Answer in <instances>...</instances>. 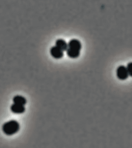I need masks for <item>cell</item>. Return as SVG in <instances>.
I'll return each instance as SVG.
<instances>
[{
	"label": "cell",
	"mask_w": 132,
	"mask_h": 148,
	"mask_svg": "<svg viewBox=\"0 0 132 148\" xmlns=\"http://www.w3.org/2000/svg\"><path fill=\"white\" fill-rule=\"evenodd\" d=\"M50 55L52 56L53 58L56 59H59L63 58V57L64 56V52L61 49H59L58 47L56 46L52 47L50 48Z\"/></svg>",
	"instance_id": "3957f363"
},
{
	"label": "cell",
	"mask_w": 132,
	"mask_h": 148,
	"mask_svg": "<svg viewBox=\"0 0 132 148\" xmlns=\"http://www.w3.org/2000/svg\"><path fill=\"white\" fill-rule=\"evenodd\" d=\"M13 102L15 104H20V105H25L27 104V99H26L24 97H23L21 95H16L13 98Z\"/></svg>",
	"instance_id": "ba28073f"
},
{
	"label": "cell",
	"mask_w": 132,
	"mask_h": 148,
	"mask_svg": "<svg viewBox=\"0 0 132 148\" xmlns=\"http://www.w3.org/2000/svg\"><path fill=\"white\" fill-rule=\"evenodd\" d=\"M56 46L65 52L68 48V43L63 39H58L56 41Z\"/></svg>",
	"instance_id": "52a82bcc"
},
{
	"label": "cell",
	"mask_w": 132,
	"mask_h": 148,
	"mask_svg": "<svg viewBox=\"0 0 132 148\" xmlns=\"http://www.w3.org/2000/svg\"><path fill=\"white\" fill-rule=\"evenodd\" d=\"M68 48H72V49L77 50L79 51H81L82 48L81 42L79 40L77 39H72L70 40L68 43Z\"/></svg>",
	"instance_id": "277c9868"
},
{
	"label": "cell",
	"mask_w": 132,
	"mask_h": 148,
	"mask_svg": "<svg viewBox=\"0 0 132 148\" xmlns=\"http://www.w3.org/2000/svg\"><path fill=\"white\" fill-rule=\"evenodd\" d=\"M66 52H67V55L70 58H72V59L78 58L80 56V54H81V51L72 49V48H67V50H66Z\"/></svg>",
	"instance_id": "8992f818"
},
{
	"label": "cell",
	"mask_w": 132,
	"mask_h": 148,
	"mask_svg": "<svg viewBox=\"0 0 132 148\" xmlns=\"http://www.w3.org/2000/svg\"><path fill=\"white\" fill-rule=\"evenodd\" d=\"M19 128L20 126L18 121L11 120L3 124L2 126V131L6 135L11 136L18 133Z\"/></svg>",
	"instance_id": "6da1fadb"
},
{
	"label": "cell",
	"mask_w": 132,
	"mask_h": 148,
	"mask_svg": "<svg viewBox=\"0 0 132 148\" xmlns=\"http://www.w3.org/2000/svg\"><path fill=\"white\" fill-rule=\"evenodd\" d=\"M126 70L128 71V75L129 76L131 77L132 76V72H131V68H132V62H129V63L127 64V66L126 67Z\"/></svg>",
	"instance_id": "9c48e42d"
},
{
	"label": "cell",
	"mask_w": 132,
	"mask_h": 148,
	"mask_svg": "<svg viewBox=\"0 0 132 148\" xmlns=\"http://www.w3.org/2000/svg\"><path fill=\"white\" fill-rule=\"evenodd\" d=\"M116 74L117 78L121 81H124L126 79H127L129 76L126 66H123V65H120V66L117 68L116 70Z\"/></svg>",
	"instance_id": "7a4b0ae2"
},
{
	"label": "cell",
	"mask_w": 132,
	"mask_h": 148,
	"mask_svg": "<svg viewBox=\"0 0 132 148\" xmlns=\"http://www.w3.org/2000/svg\"><path fill=\"white\" fill-rule=\"evenodd\" d=\"M10 111L16 114H22L25 112V108L23 105L14 103L11 105Z\"/></svg>",
	"instance_id": "5b68a950"
}]
</instances>
